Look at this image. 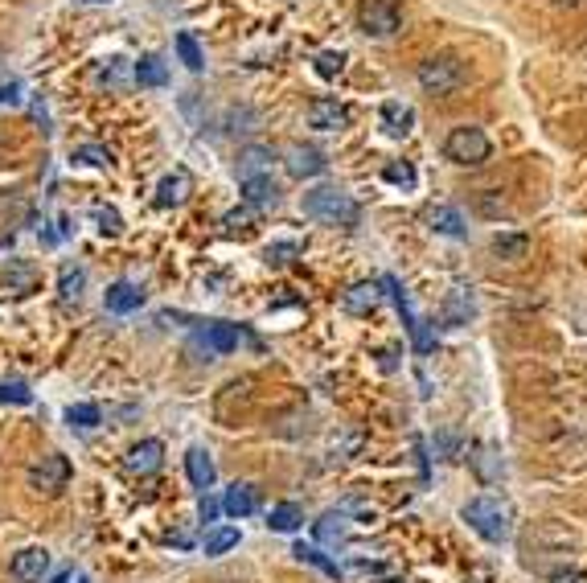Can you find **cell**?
Segmentation results:
<instances>
[{"mask_svg":"<svg viewBox=\"0 0 587 583\" xmlns=\"http://www.w3.org/2000/svg\"><path fill=\"white\" fill-rule=\"evenodd\" d=\"M300 205H304V214L325 222V226H357L362 222V205H357L349 194H341L337 185H320V189L304 194Z\"/></svg>","mask_w":587,"mask_h":583,"instance_id":"1","label":"cell"},{"mask_svg":"<svg viewBox=\"0 0 587 583\" xmlns=\"http://www.w3.org/2000/svg\"><path fill=\"white\" fill-rule=\"evenodd\" d=\"M469 83V66H464L456 54H432V58L419 62V87L435 99H448Z\"/></svg>","mask_w":587,"mask_h":583,"instance_id":"2","label":"cell"},{"mask_svg":"<svg viewBox=\"0 0 587 583\" xmlns=\"http://www.w3.org/2000/svg\"><path fill=\"white\" fill-rule=\"evenodd\" d=\"M510 506L497 501V497H472L464 506V522L485 538V543H505L510 538Z\"/></svg>","mask_w":587,"mask_h":583,"instance_id":"3","label":"cell"},{"mask_svg":"<svg viewBox=\"0 0 587 583\" xmlns=\"http://www.w3.org/2000/svg\"><path fill=\"white\" fill-rule=\"evenodd\" d=\"M521 551L526 554L539 551V559H530V567H547V559L563 563V559H571V551H575V538H571L558 522H542L526 535V546H521Z\"/></svg>","mask_w":587,"mask_h":583,"instance_id":"4","label":"cell"},{"mask_svg":"<svg viewBox=\"0 0 587 583\" xmlns=\"http://www.w3.org/2000/svg\"><path fill=\"white\" fill-rule=\"evenodd\" d=\"M443 152H448V161H456V165H485L489 152H493V144H489V136H485L481 127L464 124V127H452V132H448Z\"/></svg>","mask_w":587,"mask_h":583,"instance_id":"5","label":"cell"},{"mask_svg":"<svg viewBox=\"0 0 587 583\" xmlns=\"http://www.w3.org/2000/svg\"><path fill=\"white\" fill-rule=\"evenodd\" d=\"M357 25L366 38H395L403 25V9H399V0H362Z\"/></svg>","mask_w":587,"mask_h":583,"instance_id":"6","label":"cell"},{"mask_svg":"<svg viewBox=\"0 0 587 583\" xmlns=\"http://www.w3.org/2000/svg\"><path fill=\"white\" fill-rule=\"evenodd\" d=\"M66 481H70V460L62 457V452H49V457H41L38 465L30 468V485L46 497H58L62 489H66Z\"/></svg>","mask_w":587,"mask_h":583,"instance_id":"7","label":"cell"},{"mask_svg":"<svg viewBox=\"0 0 587 583\" xmlns=\"http://www.w3.org/2000/svg\"><path fill=\"white\" fill-rule=\"evenodd\" d=\"M382 288L395 296V304H399V312H403V321H407V329H411V341H415V350L419 353H427L432 350V333H427V325L415 317V309H411V296L403 292V283L395 280V275H382Z\"/></svg>","mask_w":587,"mask_h":583,"instance_id":"8","label":"cell"},{"mask_svg":"<svg viewBox=\"0 0 587 583\" xmlns=\"http://www.w3.org/2000/svg\"><path fill=\"white\" fill-rule=\"evenodd\" d=\"M9 571H13V579H21V583H41V575L49 571V551L46 546H25V551L13 554Z\"/></svg>","mask_w":587,"mask_h":583,"instance_id":"9","label":"cell"},{"mask_svg":"<svg viewBox=\"0 0 587 583\" xmlns=\"http://www.w3.org/2000/svg\"><path fill=\"white\" fill-rule=\"evenodd\" d=\"M239 341H255V337H247L239 325H226V321H214L202 329V345L210 353H231V350H239Z\"/></svg>","mask_w":587,"mask_h":583,"instance_id":"10","label":"cell"},{"mask_svg":"<svg viewBox=\"0 0 587 583\" xmlns=\"http://www.w3.org/2000/svg\"><path fill=\"white\" fill-rule=\"evenodd\" d=\"M378 119H382L386 136H395V140L411 136V127H415V111L407 108V103H399V99H386L382 111H378Z\"/></svg>","mask_w":587,"mask_h":583,"instance_id":"11","label":"cell"},{"mask_svg":"<svg viewBox=\"0 0 587 583\" xmlns=\"http://www.w3.org/2000/svg\"><path fill=\"white\" fill-rule=\"evenodd\" d=\"M161 460H164V444H161V439H140V444H136L132 452L124 457V465H127V473L148 476V473L161 468Z\"/></svg>","mask_w":587,"mask_h":583,"instance_id":"12","label":"cell"},{"mask_svg":"<svg viewBox=\"0 0 587 583\" xmlns=\"http://www.w3.org/2000/svg\"><path fill=\"white\" fill-rule=\"evenodd\" d=\"M346 124H349V111L341 108L337 99H317L309 108V127H317V132H337Z\"/></svg>","mask_w":587,"mask_h":583,"instance_id":"13","label":"cell"},{"mask_svg":"<svg viewBox=\"0 0 587 583\" xmlns=\"http://www.w3.org/2000/svg\"><path fill=\"white\" fill-rule=\"evenodd\" d=\"M325 152L320 148H312V144H292L288 148V173L292 177H317V173H325Z\"/></svg>","mask_w":587,"mask_h":583,"instance_id":"14","label":"cell"},{"mask_svg":"<svg viewBox=\"0 0 587 583\" xmlns=\"http://www.w3.org/2000/svg\"><path fill=\"white\" fill-rule=\"evenodd\" d=\"M189 189H193V177L185 173V169H173V173L156 185V205L173 210V205H181L185 197H189Z\"/></svg>","mask_w":587,"mask_h":583,"instance_id":"15","label":"cell"},{"mask_svg":"<svg viewBox=\"0 0 587 583\" xmlns=\"http://www.w3.org/2000/svg\"><path fill=\"white\" fill-rule=\"evenodd\" d=\"M242 197H247V205L263 210V205L279 202V189H276V181H271V173H250V177H242Z\"/></svg>","mask_w":587,"mask_h":583,"instance_id":"16","label":"cell"},{"mask_svg":"<svg viewBox=\"0 0 587 583\" xmlns=\"http://www.w3.org/2000/svg\"><path fill=\"white\" fill-rule=\"evenodd\" d=\"M185 473H189V485L206 493V489L214 485V460H210V452H206V448H189V452H185Z\"/></svg>","mask_w":587,"mask_h":583,"instance_id":"17","label":"cell"},{"mask_svg":"<svg viewBox=\"0 0 587 583\" xmlns=\"http://www.w3.org/2000/svg\"><path fill=\"white\" fill-rule=\"evenodd\" d=\"M222 509L231 518H250L255 509H259V493H255V485H231L226 489V497H222Z\"/></svg>","mask_w":587,"mask_h":583,"instance_id":"18","label":"cell"},{"mask_svg":"<svg viewBox=\"0 0 587 583\" xmlns=\"http://www.w3.org/2000/svg\"><path fill=\"white\" fill-rule=\"evenodd\" d=\"M427 226L435 234H448V239H464V214L456 205H432L427 210Z\"/></svg>","mask_w":587,"mask_h":583,"instance_id":"19","label":"cell"},{"mask_svg":"<svg viewBox=\"0 0 587 583\" xmlns=\"http://www.w3.org/2000/svg\"><path fill=\"white\" fill-rule=\"evenodd\" d=\"M378 304H382L378 283H354V288L341 296V309H346V312H374Z\"/></svg>","mask_w":587,"mask_h":583,"instance_id":"20","label":"cell"},{"mask_svg":"<svg viewBox=\"0 0 587 583\" xmlns=\"http://www.w3.org/2000/svg\"><path fill=\"white\" fill-rule=\"evenodd\" d=\"M493 255H497L501 263H526L530 234H497V239H493Z\"/></svg>","mask_w":587,"mask_h":583,"instance_id":"21","label":"cell"},{"mask_svg":"<svg viewBox=\"0 0 587 583\" xmlns=\"http://www.w3.org/2000/svg\"><path fill=\"white\" fill-rule=\"evenodd\" d=\"M103 304H107V312H132V309L145 304V292L136 288V283H111L107 296H103Z\"/></svg>","mask_w":587,"mask_h":583,"instance_id":"22","label":"cell"},{"mask_svg":"<svg viewBox=\"0 0 587 583\" xmlns=\"http://www.w3.org/2000/svg\"><path fill=\"white\" fill-rule=\"evenodd\" d=\"M136 83L140 87H164L169 83V66H164L161 54H145V58L136 62Z\"/></svg>","mask_w":587,"mask_h":583,"instance_id":"23","label":"cell"},{"mask_svg":"<svg viewBox=\"0 0 587 583\" xmlns=\"http://www.w3.org/2000/svg\"><path fill=\"white\" fill-rule=\"evenodd\" d=\"M443 321H448V325H469L472 321L469 288H452V292H448V300H443Z\"/></svg>","mask_w":587,"mask_h":583,"instance_id":"24","label":"cell"},{"mask_svg":"<svg viewBox=\"0 0 587 583\" xmlns=\"http://www.w3.org/2000/svg\"><path fill=\"white\" fill-rule=\"evenodd\" d=\"M317 538H320V543H325V546H341V543H346V538H349V526H346V518H341L337 509H329V514L317 522Z\"/></svg>","mask_w":587,"mask_h":583,"instance_id":"25","label":"cell"},{"mask_svg":"<svg viewBox=\"0 0 587 583\" xmlns=\"http://www.w3.org/2000/svg\"><path fill=\"white\" fill-rule=\"evenodd\" d=\"M66 423L78 431H91L103 423V411H99L95 403H74V407H66Z\"/></svg>","mask_w":587,"mask_h":583,"instance_id":"26","label":"cell"},{"mask_svg":"<svg viewBox=\"0 0 587 583\" xmlns=\"http://www.w3.org/2000/svg\"><path fill=\"white\" fill-rule=\"evenodd\" d=\"M292 554H296L300 563H309V567H317V571L333 575V579L341 575V567L333 563V559H325V551H320V546H304V543H296V546H292Z\"/></svg>","mask_w":587,"mask_h":583,"instance_id":"27","label":"cell"},{"mask_svg":"<svg viewBox=\"0 0 587 583\" xmlns=\"http://www.w3.org/2000/svg\"><path fill=\"white\" fill-rule=\"evenodd\" d=\"M300 522H304V514H300V506H292V501H284V506H276L267 514V526L271 530H279V535H292Z\"/></svg>","mask_w":587,"mask_h":583,"instance_id":"28","label":"cell"},{"mask_svg":"<svg viewBox=\"0 0 587 583\" xmlns=\"http://www.w3.org/2000/svg\"><path fill=\"white\" fill-rule=\"evenodd\" d=\"M83 288H87V272H83V267H62V280H58L62 304L78 300V296H83Z\"/></svg>","mask_w":587,"mask_h":583,"instance_id":"29","label":"cell"},{"mask_svg":"<svg viewBox=\"0 0 587 583\" xmlns=\"http://www.w3.org/2000/svg\"><path fill=\"white\" fill-rule=\"evenodd\" d=\"M239 546V530L234 526H218V530H210L206 535V554H226Z\"/></svg>","mask_w":587,"mask_h":583,"instance_id":"30","label":"cell"},{"mask_svg":"<svg viewBox=\"0 0 587 583\" xmlns=\"http://www.w3.org/2000/svg\"><path fill=\"white\" fill-rule=\"evenodd\" d=\"M177 54H181V62L189 70H202L206 66L202 46H197V38H193V33H177Z\"/></svg>","mask_w":587,"mask_h":583,"instance_id":"31","label":"cell"},{"mask_svg":"<svg viewBox=\"0 0 587 583\" xmlns=\"http://www.w3.org/2000/svg\"><path fill=\"white\" fill-rule=\"evenodd\" d=\"M0 403H13V407H30L33 390L25 382H0Z\"/></svg>","mask_w":587,"mask_h":583,"instance_id":"32","label":"cell"},{"mask_svg":"<svg viewBox=\"0 0 587 583\" xmlns=\"http://www.w3.org/2000/svg\"><path fill=\"white\" fill-rule=\"evenodd\" d=\"M341 70H346V54H341V49H325V54H317V74L320 78H337Z\"/></svg>","mask_w":587,"mask_h":583,"instance_id":"33","label":"cell"},{"mask_svg":"<svg viewBox=\"0 0 587 583\" xmlns=\"http://www.w3.org/2000/svg\"><path fill=\"white\" fill-rule=\"evenodd\" d=\"M4 280H9V288H17V292H30L33 288V267L30 263H9V272H4Z\"/></svg>","mask_w":587,"mask_h":583,"instance_id":"34","label":"cell"},{"mask_svg":"<svg viewBox=\"0 0 587 583\" xmlns=\"http://www.w3.org/2000/svg\"><path fill=\"white\" fill-rule=\"evenodd\" d=\"M341 518H362V522H374V506H370L366 497H346L337 506Z\"/></svg>","mask_w":587,"mask_h":583,"instance_id":"35","label":"cell"},{"mask_svg":"<svg viewBox=\"0 0 587 583\" xmlns=\"http://www.w3.org/2000/svg\"><path fill=\"white\" fill-rule=\"evenodd\" d=\"M300 251H304L300 243H267V247H263V259H267V263H292Z\"/></svg>","mask_w":587,"mask_h":583,"instance_id":"36","label":"cell"},{"mask_svg":"<svg viewBox=\"0 0 587 583\" xmlns=\"http://www.w3.org/2000/svg\"><path fill=\"white\" fill-rule=\"evenodd\" d=\"M95 222L103 234H119L124 231V218H119V210H111V205H95Z\"/></svg>","mask_w":587,"mask_h":583,"instance_id":"37","label":"cell"},{"mask_svg":"<svg viewBox=\"0 0 587 583\" xmlns=\"http://www.w3.org/2000/svg\"><path fill=\"white\" fill-rule=\"evenodd\" d=\"M74 161H83V165H95V169H103V165H111V152L107 148H99V144H83L74 152Z\"/></svg>","mask_w":587,"mask_h":583,"instance_id":"38","label":"cell"},{"mask_svg":"<svg viewBox=\"0 0 587 583\" xmlns=\"http://www.w3.org/2000/svg\"><path fill=\"white\" fill-rule=\"evenodd\" d=\"M250 222H255V205H242V210H231V214L222 218L226 231H250Z\"/></svg>","mask_w":587,"mask_h":583,"instance_id":"39","label":"cell"},{"mask_svg":"<svg viewBox=\"0 0 587 583\" xmlns=\"http://www.w3.org/2000/svg\"><path fill=\"white\" fill-rule=\"evenodd\" d=\"M386 181H390V185H403V189H415V169L407 165V161H403V165L395 161V165H386Z\"/></svg>","mask_w":587,"mask_h":583,"instance_id":"40","label":"cell"},{"mask_svg":"<svg viewBox=\"0 0 587 583\" xmlns=\"http://www.w3.org/2000/svg\"><path fill=\"white\" fill-rule=\"evenodd\" d=\"M267 148H247V152H242V161H239V169H242V177H250V173H259V165L263 161H267Z\"/></svg>","mask_w":587,"mask_h":583,"instance_id":"41","label":"cell"},{"mask_svg":"<svg viewBox=\"0 0 587 583\" xmlns=\"http://www.w3.org/2000/svg\"><path fill=\"white\" fill-rule=\"evenodd\" d=\"M349 575H354V579H382L386 567H382V563H366V559H357V563H349Z\"/></svg>","mask_w":587,"mask_h":583,"instance_id":"42","label":"cell"},{"mask_svg":"<svg viewBox=\"0 0 587 583\" xmlns=\"http://www.w3.org/2000/svg\"><path fill=\"white\" fill-rule=\"evenodd\" d=\"M550 583H587V571H575V567H563V571L550 575Z\"/></svg>","mask_w":587,"mask_h":583,"instance_id":"43","label":"cell"},{"mask_svg":"<svg viewBox=\"0 0 587 583\" xmlns=\"http://www.w3.org/2000/svg\"><path fill=\"white\" fill-rule=\"evenodd\" d=\"M9 103H21V83H9V87H0V108H9Z\"/></svg>","mask_w":587,"mask_h":583,"instance_id":"44","label":"cell"},{"mask_svg":"<svg viewBox=\"0 0 587 583\" xmlns=\"http://www.w3.org/2000/svg\"><path fill=\"white\" fill-rule=\"evenodd\" d=\"M202 518H206V522H214V518H218V501H210V497H202Z\"/></svg>","mask_w":587,"mask_h":583,"instance_id":"45","label":"cell"},{"mask_svg":"<svg viewBox=\"0 0 587 583\" xmlns=\"http://www.w3.org/2000/svg\"><path fill=\"white\" fill-rule=\"evenodd\" d=\"M555 4H563V9H575V4H583V0H555Z\"/></svg>","mask_w":587,"mask_h":583,"instance_id":"46","label":"cell"},{"mask_svg":"<svg viewBox=\"0 0 587 583\" xmlns=\"http://www.w3.org/2000/svg\"><path fill=\"white\" fill-rule=\"evenodd\" d=\"M103 4H111V0H103Z\"/></svg>","mask_w":587,"mask_h":583,"instance_id":"47","label":"cell"}]
</instances>
